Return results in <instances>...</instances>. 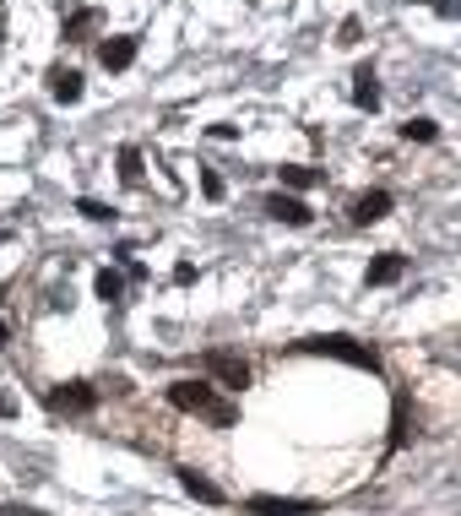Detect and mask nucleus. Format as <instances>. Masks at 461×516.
<instances>
[{
  "label": "nucleus",
  "instance_id": "f8f14e48",
  "mask_svg": "<svg viewBox=\"0 0 461 516\" xmlns=\"http://www.w3.org/2000/svg\"><path fill=\"white\" fill-rule=\"evenodd\" d=\"M386 212H391V190H364L353 201V223H380Z\"/></svg>",
  "mask_w": 461,
  "mask_h": 516
},
{
  "label": "nucleus",
  "instance_id": "39448f33",
  "mask_svg": "<svg viewBox=\"0 0 461 516\" xmlns=\"http://www.w3.org/2000/svg\"><path fill=\"white\" fill-rule=\"evenodd\" d=\"M43 403H49L54 414H92V408H98V392H92L87 381H65V386H54Z\"/></svg>",
  "mask_w": 461,
  "mask_h": 516
},
{
  "label": "nucleus",
  "instance_id": "6ab92c4d",
  "mask_svg": "<svg viewBox=\"0 0 461 516\" xmlns=\"http://www.w3.org/2000/svg\"><path fill=\"white\" fill-rule=\"evenodd\" d=\"M76 212H82V218H92V223H109V218H114V212H109L103 201H92V196H82V201H76Z\"/></svg>",
  "mask_w": 461,
  "mask_h": 516
},
{
  "label": "nucleus",
  "instance_id": "20e7f679",
  "mask_svg": "<svg viewBox=\"0 0 461 516\" xmlns=\"http://www.w3.org/2000/svg\"><path fill=\"white\" fill-rule=\"evenodd\" d=\"M250 516H321V501H299V495H250Z\"/></svg>",
  "mask_w": 461,
  "mask_h": 516
},
{
  "label": "nucleus",
  "instance_id": "0eeeda50",
  "mask_svg": "<svg viewBox=\"0 0 461 516\" xmlns=\"http://www.w3.org/2000/svg\"><path fill=\"white\" fill-rule=\"evenodd\" d=\"M261 207H266V218H277V223H288V229H310V223H315V212H310L299 196H283V190L266 196Z\"/></svg>",
  "mask_w": 461,
  "mask_h": 516
},
{
  "label": "nucleus",
  "instance_id": "dca6fc26",
  "mask_svg": "<svg viewBox=\"0 0 461 516\" xmlns=\"http://www.w3.org/2000/svg\"><path fill=\"white\" fill-rule=\"evenodd\" d=\"M141 174H147L141 169V147H120V180L125 185H141Z\"/></svg>",
  "mask_w": 461,
  "mask_h": 516
},
{
  "label": "nucleus",
  "instance_id": "6e6552de",
  "mask_svg": "<svg viewBox=\"0 0 461 516\" xmlns=\"http://www.w3.org/2000/svg\"><path fill=\"white\" fill-rule=\"evenodd\" d=\"M49 98L54 103H82V71H71V65H49Z\"/></svg>",
  "mask_w": 461,
  "mask_h": 516
},
{
  "label": "nucleus",
  "instance_id": "1a4fd4ad",
  "mask_svg": "<svg viewBox=\"0 0 461 516\" xmlns=\"http://www.w3.org/2000/svg\"><path fill=\"white\" fill-rule=\"evenodd\" d=\"M98 27H103V11H98V5H76V11L65 16V44H87Z\"/></svg>",
  "mask_w": 461,
  "mask_h": 516
},
{
  "label": "nucleus",
  "instance_id": "2eb2a0df",
  "mask_svg": "<svg viewBox=\"0 0 461 516\" xmlns=\"http://www.w3.org/2000/svg\"><path fill=\"white\" fill-rule=\"evenodd\" d=\"M92 294H98V299H103V305H120V294H125V277H120V272H109V267H103V272H98V277H92Z\"/></svg>",
  "mask_w": 461,
  "mask_h": 516
},
{
  "label": "nucleus",
  "instance_id": "4468645a",
  "mask_svg": "<svg viewBox=\"0 0 461 516\" xmlns=\"http://www.w3.org/2000/svg\"><path fill=\"white\" fill-rule=\"evenodd\" d=\"M277 174H283L288 190H310V185H321V169H310V163H283Z\"/></svg>",
  "mask_w": 461,
  "mask_h": 516
},
{
  "label": "nucleus",
  "instance_id": "5701e85b",
  "mask_svg": "<svg viewBox=\"0 0 461 516\" xmlns=\"http://www.w3.org/2000/svg\"><path fill=\"white\" fill-rule=\"evenodd\" d=\"M0 516H38V511H27V506H0Z\"/></svg>",
  "mask_w": 461,
  "mask_h": 516
},
{
  "label": "nucleus",
  "instance_id": "423d86ee",
  "mask_svg": "<svg viewBox=\"0 0 461 516\" xmlns=\"http://www.w3.org/2000/svg\"><path fill=\"white\" fill-rule=\"evenodd\" d=\"M136 49H141L136 33H114V38L98 44V65H103V71H130V65H136Z\"/></svg>",
  "mask_w": 461,
  "mask_h": 516
},
{
  "label": "nucleus",
  "instance_id": "f03ea898",
  "mask_svg": "<svg viewBox=\"0 0 461 516\" xmlns=\"http://www.w3.org/2000/svg\"><path fill=\"white\" fill-rule=\"evenodd\" d=\"M299 348H304V354H321V359L359 365V370H380V354H375L370 343H353V337H304Z\"/></svg>",
  "mask_w": 461,
  "mask_h": 516
},
{
  "label": "nucleus",
  "instance_id": "b1692460",
  "mask_svg": "<svg viewBox=\"0 0 461 516\" xmlns=\"http://www.w3.org/2000/svg\"><path fill=\"white\" fill-rule=\"evenodd\" d=\"M5 343H11V326H5V321H0V348H5Z\"/></svg>",
  "mask_w": 461,
  "mask_h": 516
},
{
  "label": "nucleus",
  "instance_id": "ddd939ff",
  "mask_svg": "<svg viewBox=\"0 0 461 516\" xmlns=\"http://www.w3.org/2000/svg\"><path fill=\"white\" fill-rule=\"evenodd\" d=\"M179 490L196 495V501H206V506H223V490H217L206 473H196V468H179Z\"/></svg>",
  "mask_w": 461,
  "mask_h": 516
},
{
  "label": "nucleus",
  "instance_id": "412c9836",
  "mask_svg": "<svg viewBox=\"0 0 461 516\" xmlns=\"http://www.w3.org/2000/svg\"><path fill=\"white\" fill-rule=\"evenodd\" d=\"M359 33H364V22H359V16H348V22L337 27V44H359Z\"/></svg>",
  "mask_w": 461,
  "mask_h": 516
},
{
  "label": "nucleus",
  "instance_id": "7ed1b4c3",
  "mask_svg": "<svg viewBox=\"0 0 461 516\" xmlns=\"http://www.w3.org/2000/svg\"><path fill=\"white\" fill-rule=\"evenodd\" d=\"M201 370H206L217 386H228V392H245V386H250V365H245L234 348H206V354H201Z\"/></svg>",
  "mask_w": 461,
  "mask_h": 516
},
{
  "label": "nucleus",
  "instance_id": "9d476101",
  "mask_svg": "<svg viewBox=\"0 0 461 516\" xmlns=\"http://www.w3.org/2000/svg\"><path fill=\"white\" fill-rule=\"evenodd\" d=\"M402 272H408V256H397V250H380V256L370 261L364 283H370V288H386V283H397Z\"/></svg>",
  "mask_w": 461,
  "mask_h": 516
},
{
  "label": "nucleus",
  "instance_id": "9b49d317",
  "mask_svg": "<svg viewBox=\"0 0 461 516\" xmlns=\"http://www.w3.org/2000/svg\"><path fill=\"white\" fill-rule=\"evenodd\" d=\"M353 103L370 109V114L380 109V76H375V65H359L353 71Z\"/></svg>",
  "mask_w": 461,
  "mask_h": 516
},
{
  "label": "nucleus",
  "instance_id": "393cba45",
  "mask_svg": "<svg viewBox=\"0 0 461 516\" xmlns=\"http://www.w3.org/2000/svg\"><path fill=\"white\" fill-rule=\"evenodd\" d=\"M0 305H5V283H0Z\"/></svg>",
  "mask_w": 461,
  "mask_h": 516
},
{
  "label": "nucleus",
  "instance_id": "f3484780",
  "mask_svg": "<svg viewBox=\"0 0 461 516\" xmlns=\"http://www.w3.org/2000/svg\"><path fill=\"white\" fill-rule=\"evenodd\" d=\"M402 136H408V141H435V136H440V125H435L429 114H418V120H408V125H402Z\"/></svg>",
  "mask_w": 461,
  "mask_h": 516
},
{
  "label": "nucleus",
  "instance_id": "a211bd4d",
  "mask_svg": "<svg viewBox=\"0 0 461 516\" xmlns=\"http://www.w3.org/2000/svg\"><path fill=\"white\" fill-rule=\"evenodd\" d=\"M223 190H228L223 174H217V169H201V196H206V201H223Z\"/></svg>",
  "mask_w": 461,
  "mask_h": 516
},
{
  "label": "nucleus",
  "instance_id": "aec40b11",
  "mask_svg": "<svg viewBox=\"0 0 461 516\" xmlns=\"http://www.w3.org/2000/svg\"><path fill=\"white\" fill-rule=\"evenodd\" d=\"M408 403H397V430H391V446H408Z\"/></svg>",
  "mask_w": 461,
  "mask_h": 516
},
{
  "label": "nucleus",
  "instance_id": "f257e3e1",
  "mask_svg": "<svg viewBox=\"0 0 461 516\" xmlns=\"http://www.w3.org/2000/svg\"><path fill=\"white\" fill-rule=\"evenodd\" d=\"M168 403H174L179 414H196V419L217 424V430H234V424H239V408L223 403L206 381H174V386H168Z\"/></svg>",
  "mask_w": 461,
  "mask_h": 516
},
{
  "label": "nucleus",
  "instance_id": "4be33fe9",
  "mask_svg": "<svg viewBox=\"0 0 461 516\" xmlns=\"http://www.w3.org/2000/svg\"><path fill=\"white\" fill-rule=\"evenodd\" d=\"M11 414H16V397H11V392H0V419H11Z\"/></svg>",
  "mask_w": 461,
  "mask_h": 516
}]
</instances>
